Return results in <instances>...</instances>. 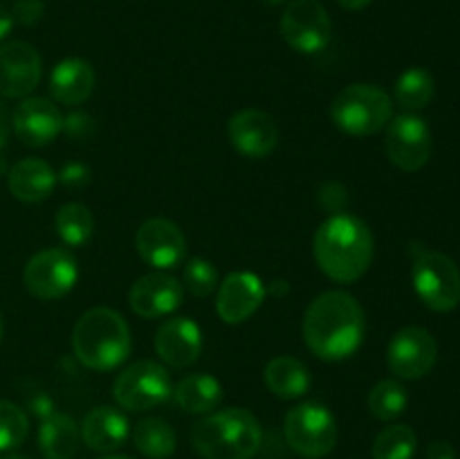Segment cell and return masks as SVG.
<instances>
[{
    "instance_id": "1",
    "label": "cell",
    "mask_w": 460,
    "mask_h": 459,
    "mask_svg": "<svg viewBox=\"0 0 460 459\" xmlns=\"http://www.w3.org/2000/svg\"><path fill=\"white\" fill-rule=\"evenodd\" d=\"M301 331L310 354L326 363H340L362 346L367 318L350 292L326 291L310 302Z\"/></svg>"
},
{
    "instance_id": "2",
    "label": "cell",
    "mask_w": 460,
    "mask_h": 459,
    "mask_svg": "<svg viewBox=\"0 0 460 459\" xmlns=\"http://www.w3.org/2000/svg\"><path fill=\"white\" fill-rule=\"evenodd\" d=\"M313 255L319 270L337 284H353L367 274L376 255V241L362 219L332 214L314 232Z\"/></svg>"
},
{
    "instance_id": "3",
    "label": "cell",
    "mask_w": 460,
    "mask_h": 459,
    "mask_svg": "<svg viewBox=\"0 0 460 459\" xmlns=\"http://www.w3.org/2000/svg\"><path fill=\"white\" fill-rule=\"evenodd\" d=\"M133 349L126 320L108 306L85 310L72 331V351L84 367L94 372L117 369Z\"/></svg>"
},
{
    "instance_id": "4",
    "label": "cell",
    "mask_w": 460,
    "mask_h": 459,
    "mask_svg": "<svg viewBox=\"0 0 460 459\" xmlns=\"http://www.w3.org/2000/svg\"><path fill=\"white\" fill-rule=\"evenodd\" d=\"M261 441V423L243 408L209 412L191 430V446L202 459H252Z\"/></svg>"
},
{
    "instance_id": "5",
    "label": "cell",
    "mask_w": 460,
    "mask_h": 459,
    "mask_svg": "<svg viewBox=\"0 0 460 459\" xmlns=\"http://www.w3.org/2000/svg\"><path fill=\"white\" fill-rule=\"evenodd\" d=\"M332 124L353 138L380 133L394 120V102L376 84H350L337 93L331 106Z\"/></svg>"
},
{
    "instance_id": "6",
    "label": "cell",
    "mask_w": 460,
    "mask_h": 459,
    "mask_svg": "<svg viewBox=\"0 0 460 459\" xmlns=\"http://www.w3.org/2000/svg\"><path fill=\"white\" fill-rule=\"evenodd\" d=\"M411 279L422 304L431 310L456 309L460 304V270L447 255L427 248H411Z\"/></svg>"
},
{
    "instance_id": "7",
    "label": "cell",
    "mask_w": 460,
    "mask_h": 459,
    "mask_svg": "<svg viewBox=\"0 0 460 459\" xmlns=\"http://www.w3.org/2000/svg\"><path fill=\"white\" fill-rule=\"evenodd\" d=\"M173 394V381L169 369L157 360H137L117 374L112 382V396L130 412H146L157 408Z\"/></svg>"
},
{
    "instance_id": "8",
    "label": "cell",
    "mask_w": 460,
    "mask_h": 459,
    "mask_svg": "<svg viewBox=\"0 0 460 459\" xmlns=\"http://www.w3.org/2000/svg\"><path fill=\"white\" fill-rule=\"evenodd\" d=\"M283 432L288 446L305 459H319L332 453L340 436L335 417L322 403H299L288 410Z\"/></svg>"
},
{
    "instance_id": "9",
    "label": "cell",
    "mask_w": 460,
    "mask_h": 459,
    "mask_svg": "<svg viewBox=\"0 0 460 459\" xmlns=\"http://www.w3.org/2000/svg\"><path fill=\"white\" fill-rule=\"evenodd\" d=\"M22 282L36 300H61L79 282V264L66 248H45L27 261Z\"/></svg>"
},
{
    "instance_id": "10",
    "label": "cell",
    "mask_w": 460,
    "mask_h": 459,
    "mask_svg": "<svg viewBox=\"0 0 460 459\" xmlns=\"http://www.w3.org/2000/svg\"><path fill=\"white\" fill-rule=\"evenodd\" d=\"M281 36L295 52H322L332 36V22L326 7L319 0H292L283 9Z\"/></svg>"
},
{
    "instance_id": "11",
    "label": "cell",
    "mask_w": 460,
    "mask_h": 459,
    "mask_svg": "<svg viewBox=\"0 0 460 459\" xmlns=\"http://www.w3.org/2000/svg\"><path fill=\"white\" fill-rule=\"evenodd\" d=\"M386 156L400 171H420L431 158V130L416 112H402L386 124Z\"/></svg>"
},
{
    "instance_id": "12",
    "label": "cell",
    "mask_w": 460,
    "mask_h": 459,
    "mask_svg": "<svg viewBox=\"0 0 460 459\" xmlns=\"http://www.w3.org/2000/svg\"><path fill=\"white\" fill-rule=\"evenodd\" d=\"M438 345L422 327H404L391 338L386 346V364L391 374L402 381H418L434 369Z\"/></svg>"
},
{
    "instance_id": "13",
    "label": "cell",
    "mask_w": 460,
    "mask_h": 459,
    "mask_svg": "<svg viewBox=\"0 0 460 459\" xmlns=\"http://www.w3.org/2000/svg\"><path fill=\"white\" fill-rule=\"evenodd\" d=\"M135 250L155 270H171L187 256V238L169 219H148L135 232Z\"/></svg>"
},
{
    "instance_id": "14",
    "label": "cell",
    "mask_w": 460,
    "mask_h": 459,
    "mask_svg": "<svg viewBox=\"0 0 460 459\" xmlns=\"http://www.w3.org/2000/svg\"><path fill=\"white\" fill-rule=\"evenodd\" d=\"M227 138L243 158L263 160L277 148L281 133L270 112L259 108H243L227 122Z\"/></svg>"
},
{
    "instance_id": "15",
    "label": "cell",
    "mask_w": 460,
    "mask_h": 459,
    "mask_svg": "<svg viewBox=\"0 0 460 459\" xmlns=\"http://www.w3.org/2000/svg\"><path fill=\"white\" fill-rule=\"evenodd\" d=\"M43 76V61L34 45L12 40L0 48V94L25 99L34 93Z\"/></svg>"
},
{
    "instance_id": "16",
    "label": "cell",
    "mask_w": 460,
    "mask_h": 459,
    "mask_svg": "<svg viewBox=\"0 0 460 459\" xmlns=\"http://www.w3.org/2000/svg\"><path fill=\"white\" fill-rule=\"evenodd\" d=\"M184 302V286L166 270H155L133 284L128 304L144 320H160L175 313Z\"/></svg>"
},
{
    "instance_id": "17",
    "label": "cell",
    "mask_w": 460,
    "mask_h": 459,
    "mask_svg": "<svg viewBox=\"0 0 460 459\" xmlns=\"http://www.w3.org/2000/svg\"><path fill=\"white\" fill-rule=\"evenodd\" d=\"M263 279L247 270H236L218 284L216 310L225 324H243L261 309L265 300Z\"/></svg>"
},
{
    "instance_id": "18",
    "label": "cell",
    "mask_w": 460,
    "mask_h": 459,
    "mask_svg": "<svg viewBox=\"0 0 460 459\" xmlns=\"http://www.w3.org/2000/svg\"><path fill=\"white\" fill-rule=\"evenodd\" d=\"M13 133L27 147H48L66 126L57 104L45 97H25L12 117Z\"/></svg>"
},
{
    "instance_id": "19",
    "label": "cell",
    "mask_w": 460,
    "mask_h": 459,
    "mask_svg": "<svg viewBox=\"0 0 460 459\" xmlns=\"http://www.w3.org/2000/svg\"><path fill=\"white\" fill-rule=\"evenodd\" d=\"M155 351L164 364L184 369L198 360L202 351V331L193 320L173 318L164 320L155 331Z\"/></svg>"
},
{
    "instance_id": "20",
    "label": "cell",
    "mask_w": 460,
    "mask_h": 459,
    "mask_svg": "<svg viewBox=\"0 0 460 459\" xmlns=\"http://www.w3.org/2000/svg\"><path fill=\"white\" fill-rule=\"evenodd\" d=\"M81 439L90 450L102 454H111L119 450L128 439V418L111 405H99L85 414L81 423Z\"/></svg>"
},
{
    "instance_id": "21",
    "label": "cell",
    "mask_w": 460,
    "mask_h": 459,
    "mask_svg": "<svg viewBox=\"0 0 460 459\" xmlns=\"http://www.w3.org/2000/svg\"><path fill=\"white\" fill-rule=\"evenodd\" d=\"M94 81H97L94 68L85 58H63L49 72V93H52L54 102L66 104V106H79L93 94Z\"/></svg>"
},
{
    "instance_id": "22",
    "label": "cell",
    "mask_w": 460,
    "mask_h": 459,
    "mask_svg": "<svg viewBox=\"0 0 460 459\" xmlns=\"http://www.w3.org/2000/svg\"><path fill=\"white\" fill-rule=\"evenodd\" d=\"M58 183L52 165L40 158H22L12 166L7 176L9 192L21 202H40L52 196Z\"/></svg>"
},
{
    "instance_id": "23",
    "label": "cell",
    "mask_w": 460,
    "mask_h": 459,
    "mask_svg": "<svg viewBox=\"0 0 460 459\" xmlns=\"http://www.w3.org/2000/svg\"><path fill=\"white\" fill-rule=\"evenodd\" d=\"M81 430L75 418L54 410L40 421L39 448L45 459H72L79 450Z\"/></svg>"
},
{
    "instance_id": "24",
    "label": "cell",
    "mask_w": 460,
    "mask_h": 459,
    "mask_svg": "<svg viewBox=\"0 0 460 459\" xmlns=\"http://www.w3.org/2000/svg\"><path fill=\"white\" fill-rule=\"evenodd\" d=\"M265 385L283 400L301 399L310 390V372L295 356H277L265 364Z\"/></svg>"
},
{
    "instance_id": "25",
    "label": "cell",
    "mask_w": 460,
    "mask_h": 459,
    "mask_svg": "<svg viewBox=\"0 0 460 459\" xmlns=\"http://www.w3.org/2000/svg\"><path fill=\"white\" fill-rule=\"evenodd\" d=\"M173 394L184 412L209 414L223 400V385L209 374H191L175 385Z\"/></svg>"
},
{
    "instance_id": "26",
    "label": "cell",
    "mask_w": 460,
    "mask_h": 459,
    "mask_svg": "<svg viewBox=\"0 0 460 459\" xmlns=\"http://www.w3.org/2000/svg\"><path fill=\"white\" fill-rule=\"evenodd\" d=\"M434 93L436 81L431 72H427L425 68H409L395 81L394 97L400 108H404L407 112H416L429 106Z\"/></svg>"
},
{
    "instance_id": "27",
    "label": "cell",
    "mask_w": 460,
    "mask_h": 459,
    "mask_svg": "<svg viewBox=\"0 0 460 459\" xmlns=\"http://www.w3.org/2000/svg\"><path fill=\"white\" fill-rule=\"evenodd\" d=\"M133 444L144 457L169 459L175 453V430L162 418H144L135 426Z\"/></svg>"
},
{
    "instance_id": "28",
    "label": "cell",
    "mask_w": 460,
    "mask_h": 459,
    "mask_svg": "<svg viewBox=\"0 0 460 459\" xmlns=\"http://www.w3.org/2000/svg\"><path fill=\"white\" fill-rule=\"evenodd\" d=\"M54 228H57L58 238L67 248H79L93 237L94 219L88 207L81 202H66L58 207L57 216H54Z\"/></svg>"
},
{
    "instance_id": "29",
    "label": "cell",
    "mask_w": 460,
    "mask_h": 459,
    "mask_svg": "<svg viewBox=\"0 0 460 459\" xmlns=\"http://www.w3.org/2000/svg\"><path fill=\"white\" fill-rule=\"evenodd\" d=\"M418 448V436L404 423L385 428L373 441V459H413Z\"/></svg>"
},
{
    "instance_id": "30",
    "label": "cell",
    "mask_w": 460,
    "mask_h": 459,
    "mask_svg": "<svg viewBox=\"0 0 460 459\" xmlns=\"http://www.w3.org/2000/svg\"><path fill=\"white\" fill-rule=\"evenodd\" d=\"M368 412L380 421H394L407 410L409 396L407 390L398 381H380L371 392H368Z\"/></svg>"
},
{
    "instance_id": "31",
    "label": "cell",
    "mask_w": 460,
    "mask_h": 459,
    "mask_svg": "<svg viewBox=\"0 0 460 459\" xmlns=\"http://www.w3.org/2000/svg\"><path fill=\"white\" fill-rule=\"evenodd\" d=\"M30 418L25 410L12 400H0V453L18 448L27 439Z\"/></svg>"
},
{
    "instance_id": "32",
    "label": "cell",
    "mask_w": 460,
    "mask_h": 459,
    "mask_svg": "<svg viewBox=\"0 0 460 459\" xmlns=\"http://www.w3.org/2000/svg\"><path fill=\"white\" fill-rule=\"evenodd\" d=\"M182 286L191 292L193 297H209L211 292L218 288V270L211 261L202 259V256H193L184 264L182 270Z\"/></svg>"
},
{
    "instance_id": "33",
    "label": "cell",
    "mask_w": 460,
    "mask_h": 459,
    "mask_svg": "<svg viewBox=\"0 0 460 459\" xmlns=\"http://www.w3.org/2000/svg\"><path fill=\"white\" fill-rule=\"evenodd\" d=\"M43 12H45L43 0H16L9 14H12L13 22H21V25L30 27V25H36V22L43 18Z\"/></svg>"
},
{
    "instance_id": "34",
    "label": "cell",
    "mask_w": 460,
    "mask_h": 459,
    "mask_svg": "<svg viewBox=\"0 0 460 459\" xmlns=\"http://www.w3.org/2000/svg\"><path fill=\"white\" fill-rule=\"evenodd\" d=\"M319 201H322V205L326 207L328 212L341 214L346 207V201H349V196H346V189L341 187L340 183H326L322 187V194H319Z\"/></svg>"
},
{
    "instance_id": "35",
    "label": "cell",
    "mask_w": 460,
    "mask_h": 459,
    "mask_svg": "<svg viewBox=\"0 0 460 459\" xmlns=\"http://www.w3.org/2000/svg\"><path fill=\"white\" fill-rule=\"evenodd\" d=\"M63 184H84L88 183V169L84 165H67L58 176Z\"/></svg>"
},
{
    "instance_id": "36",
    "label": "cell",
    "mask_w": 460,
    "mask_h": 459,
    "mask_svg": "<svg viewBox=\"0 0 460 459\" xmlns=\"http://www.w3.org/2000/svg\"><path fill=\"white\" fill-rule=\"evenodd\" d=\"M427 459H456V448L445 439L431 441L427 448Z\"/></svg>"
},
{
    "instance_id": "37",
    "label": "cell",
    "mask_w": 460,
    "mask_h": 459,
    "mask_svg": "<svg viewBox=\"0 0 460 459\" xmlns=\"http://www.w3.org/2000/svg\"><path fill=\"white\" fill-rule=\"evenodd\" d=\"M30 410L36 414V417L40 418V421H43L45 417H49V414L54 412V403H52V399H49V396L36 394V396H31V399H30Z\"/></svg>"
},
{
    "instance_id": "38",
    "label": "cell",
    "mask_w": 460,
    "mask_h": 459,
    "mask_svg": "<svg viewBox=\"0 0 460 459\" xmlns=\"http://www.w3.org/2000/svg\"><path fill=\"white\" fill-rule=\"evenodd\" d=\"M9 124H12V120H9L7 108H4V104L0 102V148L4 147V142H7L9 138Z\"/></svg>"
},
{
    "instance_id": "39",
    "label": "cell",
    "mask_w": 460,
    "mask_h": 459,
    "mask_svg": "<svg viewBox=\"0 0 460 459\" xmlns=\"http://www.w3.org/2000/svg\"><path fill=\"white\" fill-rule=\"evenodd\" d=\"M12 25H13L12 14H9L7 9H4L3 4H0V40H3L4 36L9 34V32H12Z\"/></svg>"
},
{
    "instance_id": "40",
    "label": "cell",
    "mask_w": 460,
    "mask_h": 459,
    "mask_svg": "<svg viewBox=\"0 0 460 459\" xmlns=\"http://www.w3.org/2000/svg\"><path fill=\"white\" fill-rule=\"evenodd\" d=\"M373 0H337V4H341L344 9H349V12H359V9L368 7Z\"/></svg>"
},
{
    "instance_id": "41",
    "label": "cell",
    "mask_w": 460,
    "mask_h": 459,
    "mask_svg": "<svg viewBox=\"0 0 460 459\" xmlns=\"http://www.w3.org/2000/svg\"><path fill=\"white\" fill-rule=\"evenodd\" d=\"M99 459H130V457H126V454H102V457Z\"/></svg>"
},
{
    "instance_id": "42",
    "label": "cell",
    "mask_w": 460,
    "mask_h": 459,
    "mask_svg": "<svg viewBox=\"0 0 460 459\" xmlns=\"http://www.w3.org/2000/svg\"><path fill=\"white\" fill-rule=\"evenodd\" d=\"M3 459H30V457H25V454H7V457Z\"/></svg>"
},
{
    "instance_id": "43",
    "label": "cell",
    "mask_w": 460,
    "mask_h": 459,
    "mask_svg": "<svg viewBox=\"0 0 460 459\" xmlns=\"http://www.w3.org/2000/svg\"><path fill=\"white\" fill-rule=\"evenodd\" d=\"M0 340H3V315H0Z\"/></svg>"
},
{
    "instance_id": "44",
    "label": "cell",
    "mask_w": 460,
    "mask_h": 459,
    "mask_svg": "<svg viewBox=\"0 0 460 459\" xmlns=\"http://www.w3.org/2000/svg\"><path fill=\"white\" fill-rule=\"evenodd\" d=\"M268 3H272V4H277V3H283V0H268Z\"/></svg>"
}]
</instances>
